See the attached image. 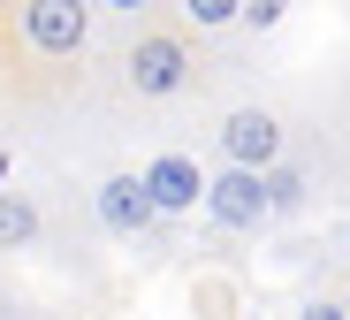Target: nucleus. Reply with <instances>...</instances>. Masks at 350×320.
Listing matches in <instances>:
<instances>
[{"mask_svg":"<svg viewBox=\"0 0 350 320\" xmlns=\"http://www.w3.org/2000/svg\"><path fill=\"white\" fill-rule=\"evenodd\" d=\"M191 38L183 31H137V46L122 53V84L137 92V99H175L191 84Z\"/></svg>","mask_w":350,"mask_h":320,"instance_id":"1","label":"nucleus"},{"mask_svg":"<svg viewBox=\"0 0 350 320\" xmlns=\"http://www.w3.org/2000/svg\"><path fill=\"white\" fill-rule=\"evenodd\" d=\"M213 145H221V160H228V168L267 175V168H282V145H289V130H282V114H274V107L244 99V107H228V114H221Z\"/></svg>","mask_w":350,"mask_h":320,"instance_id":"2","label":"nucleus"},{"mask_svg":"<svg viewBox=\"0 0 350 320\" xmlns=\"http://www.w3.org/2000/svg\"><path fill=\"white\" fill-rule=\"evenodd\" d=\"M16 31L31 38V53L46 61H77L92 46V8H77V0H31V8L16 16Z\"/></svg>","mask_w":350,"mask_h":320,"instance_id":"3","label":"nucleus"},{"mask_svg":"<svg viewBox=\"0 0 350 320\" xmlns=\"http://www.w3.org/2000/svg\"><path fill=\"white\" fill-rule=\"evenodd\" d=\"M137 190H145V206H152V221H160V214H191V206L206 199V175H198L191 153H160V160L137 175Z\"/></svg>","mask_w":350,"mask_h":320,"instance_id":"4","label":"nucleus"},{"mask_svg":"<svg viewBox=\"0 0 350 320\" xmlns=\"http://www.w3.org/2000/svg\"><path fill=\"white\" fill-rule=\"evenodd\" d=\"M198 206H206L221 229H237V236H244V229L267 221V183L244 175V168H221V175H206V199H198Z\"/></svg>","mask_w":350,"mask_h":320,"instance_id":"5","label":"nucleus"},{"mask_svg":"<svg viewBox=\"0 0 350 320\" xmlns=\"http://www.w3.org/2000/svg\"><path fill=\"white\" fill-rule=\"evenodd\" d=\"M92 206H99V229H107V236H145V229H152V206H145L137 175H107Z\"/></svg>","mask_w":350,"mask_h":320,"instance_id":"6","label":"nucleus"},{"mask_svg":"<svg viewBox=\"0 0 350 320\" xmlns=\"http://www.w3.org/2000/svg\"><path fill=\"white\" fill-rule=\"evenodd\" d=\"M31 236H38V206L23 190H0V251H23Z\"/></svg>","mask_w":350,"mask_h":320,"instance_id":"7","label":"nucleus"},{"mask_svg":"<svg viewBox=\"0 0 350 320\" xmlns=\"http://www.w3.org/2000/svg\"><path fill=\"white\" fill-rule=\"evenodd\" d=\"M237 8H244V0H183V16H191L198 31H221V23H237Z\"/></svg>","mask_w":350,"mask_h":320,"instance_id":"8","label":"nucleus"},{"mask_svg":"<svg viewBox=\"0 0 350 320\" xmlns=\"http://www.w3.org/2000/svg\"><path fill=\"white\" fill-rule=\"evenodd\" d=\"M297 320H342V297H312V305H305Z\"/></svg>","mask_w":350,"mask_h":320,"instance_id":"9","label":"nucleus"},{"mask_svg":"<svg viewBox=\"0 0 350 320\" xmlns=\"http://www.w3.org/2000/svg\"><path fill=\"white\" fill-rule=\"evenodd\" d=\"M0 183H8V153H0Z\"/></svg>","mask_w":350,"mask_h":320,"instance_id":"10","label":"nucleus"}]
</instances>
